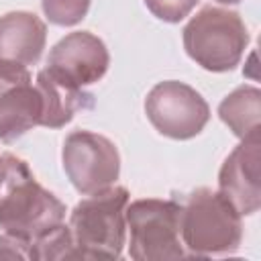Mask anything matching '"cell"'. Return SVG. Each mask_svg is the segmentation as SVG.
<instances>
[{
    "mask_svg": "<svg viewBox=\"0 0 261 261\" xmlns=\"http://www.w3.org/2000/svg\"><path fill=\"white\" fill-rule=\"evenodd\" d=\"M216 2H220V4H237L241 0H216Z\"/></svg>",
    "mask_w": 261,
    "mask_h": 261,
    "instance_id": "obj_18",
    "label": "cell"
},
{
    "mask_svg": "<svg viewBox=\"0 0 261 261\" xmlns=\"http://www.w3.org/2000/svg\"><path fill=\"white\" fill-rule=\"evenodd\" d=\"M63 218L65 204L35 179L27 161L12 153L0 155V228L33 241Z\"/></svg>",
    "mask_w": 261,
    "mask_h": 261,
    "instance_id": "obj_1",
    "label": "cell"
},
{
    "mask_svg": "<svg viewBox=\"0 0 261 261\" xmlns=\"http://www.w3.org/2000/svg\"><path fill=\"white\" fill-rule=\"evenodd\" d=\"M0 257L2 259H33L31 241L10 234V232L0 234Z\"/></svg>",
    "mask_w": 261,
    "mask_h": 261,
    "instance_id": "obj_17",
    "label": "cell"
},
{
    "mask_svg": "<svg viewBox=\"0 0 261 261\" xmlns=\"http://www.w3.org/2000/svg\"><path fill=\"white\" fill-rule=\"evenodd\" d=\"M43 122V98L33 82L0 96V141L12 143Z\"/></svg>",
    "mask_w": 261,
    "mask_h": 261,
    "instance_id": "obj_12",
    "label": "cell"
},
{
    "mask_svg": "<svg viewBox=\"0 0 261 261\" xmlns=\"http://www.w3.org/2000/svg\"><path fill=\"white\" fill-rule=\"evenodd\" d=\"M261 139L249 137L224 159L218 173V192L224 194L241 216L255 214L261 206Z\"/></svg>",
    "mask_w": 261,
    "mask_h": 261,
    "instance_id": "obj_9",
    "label": "cell"
},
{
    "mask_svg": "<svg viewBox=\"0 0 261 261\" xmlns=\"http://www.w3.org/2000/svg\"><path fill=\"white\" fill-rule=\"evenodd\" d=\"M27 82H31V71L27 65L10 59H0V96Z\"/></svg>",
    "mask_w": 261,
    "mask_h": 261,
    "instance_id": "obj_16",
    "label": "cell"
},
{
    "mask_svg": "<svg viewBox=\"0 0 261 261\" xmlns=\"http://www.w3.org/2000/svg\"><path fill=\"white\" fill-rule=\"evenodd\" d=\"M222 122L239 137H259L261 120V92L255 86H241L230 92L218 106Z\"/></svg>",
    "mask_w": 261,
    "mask_h": 261,
    "instance_id": "obj_13",
    "label": "cell"
},
{
    "mask_svg": "<svg viewBox=\"0 0 261 261\" xmlns=\"http://www.w3.org/2000/svg\"><path fill=\"white\" fill-rule=\"evenodd\" d=\"M145 112L157 133L177 141L200 135L210 118V106L202 94L177 80L155 84L145 98Z\"/></svg>",
    "mask_w": 261,
    "mask_h": 261,
    "instance_id": "obj_7",
    "label": "cell"
},
{
    "mask_svg": "<svg viewBox=\"0 0 261 261\" xmlns=\"http://www.w3.org/2000/svg\"><path fill=\"white\" fill-rule=\"evenodd\" d=\"M200 0H145L147 8L165 22H179L184 20Z\"/></svg>",
    "mask_w": 261,
    "mask_h": 261,
    "instance_id": "obj_15",
    "label": "cell"
},
{
    "mask_svg": "<svg viewBox=\"0 0 261 261\" xmlns=\"http://www.w3.org/2000/svg\"><path fill=\"white\" fill-rule=\"evenodd\" d=\"M43 98V122L41 126L47 128H61L65 126L77 110H86L94 106V96L84 92V88H77L69 82H63L49 73L47 69H41L37 73V84Z\"/></svg>",
    "mask_w": 261,
    "mask_h": 261,
    "instance_id": "obj_11",
    "label": "cell"
},
{
    "mask_svg": "<svg viewBox=\"0 0 261 261\" xmlns=\"http://www.w3.org/2000/svg\"><path fill=\"white\" fill-rule=\"evenodd\" d=\"M128 192L112 186L75 204L69 214V232L80 259H118L126 239Z\"/></svg>",
    "mask_w": 261,
    "mask_h": 261,
    "instance_id": "obj_3",
    "label": "cell"
},
{
    "mask_svg": "<svg viewBox=\"0 0 261 261\" xmlns=\"http://www.w3.org/2000/svg\"><path fill=\"white\" fill-rule=\"evenodd\" d=\"M63 171L71 186L92 196L112 188L120 175V155L116 145L92 130H73L63 141Z\"/></svg>",
    "mask_w": 261,
    "mask_h": 261,
    "instance_id": "obj_6",
    "label": "cell"
},
{
    "mask_svg": "<svg viewBox=\"0 0 261 261\" xmlns=\"http://www.w3.org/2000/svg\"><path fill=\"white\" fill-rule=\"evenodd\" d=\"M90 2L92 0H41L45 16L57 27L77 24L88 14Z\"/></svg>",
    "mask_w": 261,
    "mask_h": 261,
    "instance_id": "obj_14",
    "label": "cell"
},
{
    "mask_svg": "<svg viewBox=\"0 0 261 261\" xmlns=\"http://www.w3.org/2000/svg\"><path fill=\"white\" fill-rule=\"evenodd\" d=\"M241 239V214L224 194L198 188L181 204V243L188 255L210 257L234 253Z\"/></svg>",
    "mask_w": 261,
    "mask_h": 261,
    "instance_id": "obj_2",
    "label": "cell"
},
{
    "mask_svg": "<svg viewBox=\"0 0 261 261\" xmlns=\"http://www.w3.org/2000/svg\"><path fill=\"white\" fill-rule=\"evenodd\" d=\"M128 253L137 261L186 257L181 243V204L175 200L145 198L126 204Z\"/></svg>",
    "mask_w": 261,
    "mask_h": 261,
    "instance_id": "obj_5",
    "label": "cell"
},
{
    "mask_svg": "<svg viewBox=\"0 0 261 261\" xmlns=\"http://www.w3.org/2000/svg\"><path fill=\"white\" fill-rule=\"evenodd\" d=\"M110 65V55L102 39L90 31L65 35L47 57V71L77 88L92 86L104 77Z\"/></svg>",
    "mask_w": 261,
    "mask_h": 261,
    "instance_id": "obj_8",
    "label": "cell"
},
{
    "mask_svg": "<svg viewBox=\"0 0 261 261\" xmlns=\"http://www.w3.org/2000/svg\"><path fill=\"white\" fill-rule=\"evenodd\" d=\"M249 43V31L234 10L204 6L184 29L186 53L208 71H230Z\"/></svg>",
    "mask_w": 261,
    "mask_h": 261,
    "instance_id": "obj_4",
    "label": "cell"
},
{
    "mask_svg": "<svg viewBox=\"0 0 261 261\" xmlns=\"http://www.w3.org/2000/svg\"><path fill=\"white\" fill-rule=\"evenodd\" d=\"M45 22L27 10H16L0 16V59L35 65L45 49Z\"/></svg>",
    "mask_w": 261,
    "mask_h": 261,
    "instance_id": "obj_10",
    "label": "cell"
}]
</instances>
